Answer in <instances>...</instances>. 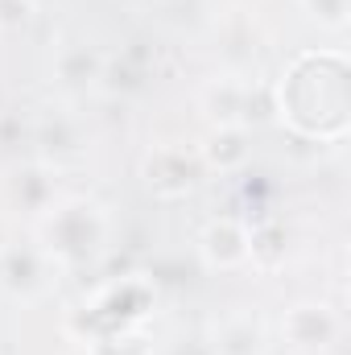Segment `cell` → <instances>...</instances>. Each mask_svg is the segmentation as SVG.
<instances>
[{"label":"cell","instance_id":"11","mask_svg":"<svg viewBox=\"0 0 351 355\" xmlns=\"http://www.w3.org/2000/svg\"><path fill=\"white\" fill-rule=\"evenodd\" d=\"M0 248H4V223H0Z\"/></svg>","mask_w":351,"mask_h":355},{"label":"cell","instance_id":"10","mask_svg":"<svg viewBox=\"0 0 351 355\" xmlns=\"http://www.w3.org/2000/svg\"><path fill=\"white\" fill-rule=\"evenodd\" d=\"M29 0H0V25H21L29 17Z\"/></svg>","mask_w":351,"mask_h":355},{"label":"cell","instance_id":"7","mask_svg":"<svg viewBox=\"0 0 351 355\" xmlns=\"http://www.w3.org/2000/svg\"><path fill=\"white\" fill-rule=\"evenodd\" d=\"M58 75H62L67 83H91V79L99 75V58H95L91 50H67L62 62H58Z\"/></svg>","mask_w":351,"mask_h":355},{"label":"cell","instance_id":"1","mask_svg":"<svg viewBox=\"0 0 351 355\" xmlns=\"http://www.w3.org/2000/svg\"><path fill=\"white\" fill-rule=\"evenodd\" d=\"M103 236V219L87 202H71L50 219V248L62 257H87Z\"/></svg>","mask_w":351,"mask_h":355},{"label":"cell","instance_id":"5","mask_svg":"<svg viewBox=\"0 0 351 355\" xmlns=\"http://www.w3.org/2000/svg\"><path fill=\"white\" fill-rule=\"evenodd\" d=\"M207 107H211V116H219V128H236V120H244L248 91L219 79L215 87H207Z\"/></svg>","mask_w":351,"mask_h":355},{"label":"cell","instance_id":"4","mask_svg":"<svg viewBox=\"0 0 351 355\" xmlns=\"http://www.w3.org/2000/svg\"><path fill=\"white\" fill-rule=\"evenodd\" d=\"M285 331H289V339H293V343L314 347V343H327V339H331L335 322H331L318 306H298V310L285 318Z\"/></svg>","mask_w":351,"mask_h":355},{"label":"cell","instance_id":"8","mask_svg":"<svg viewBox=\"0 0 351 355\" xmlns=\"http://www.w3.org/2000/svg\"><path fill=\"white\" fill-rule=\"evenodd\" d=\"M207 157L219 162V166L240 162V157H244V137H240L236 128H219V132L211 137V145H207Z\"/></svg>","mask_w":351,"mask_h":355},{"label":"cell","instance_id":"2","mask_svg":"<svg viewBox=\"0 0 351 355\" xmlns=\"http://www.w3.org/2000/svg\"><path fill=\"white\" fill-rule=\"evenodd\" d=\"M145 178H149V186L162 190V194H182V190L194 186L198 162L186 157L182 149H157V153L145 162Z\"/></svg>","mask_w":351,"mask_h":355},{"label":"cell","instance_id":"9","mask_svg":"<svg viewBox=\"0 0 351 355\" xmlns=\"http://www.w3.org/2000/svg\"><path fill=\"white\" fill-rule=\"evenodd\" d=\"M310 17L327 21V25H343L348 21V0H306Z\"/></svg>","mask_w":351,"mask_h":355},{"label":"cell","instance_id":"6","mask_svg":"<svg viewBox=\"0 0 351 355\" xmlns=\"http://www.w3.org/2000/svg\"><path fill=\"white\" fill-rule=\"evenodd\" d=\"M261 352V327L240 314V318H228L223 331H219V355H257Z\"/></svg>","mask_w":351,"mask_h":355},{"label":"cell","instance_id":"3","mask_svg":"<svg viewBox=\"0 0 351 355\" xmlns=\"http://www.w3.org/2000/svg\"><path fill=\"white\" fill-rule=\"evenodd\" d=\"M203 252H207V261L211 265H240L244 257H248V236L232 223V219H219V223H211L207 232H203Z\"/></svg>","mask_w":351,"mask_h":355}]
</instances>
